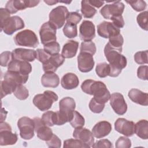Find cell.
Masks as SVG:
<instances>
[{
    "label": "cell",
    "instance_id": "cell-30",
    "mask_svg": "<svg viewBox=\"0 0 148 148\" xmlns=\"http://www.w3.org/2000/svg\"><path fill=\"white\" fill-rule=\"evenodd\" d=\"M81 12L85 18H92L97 13V10L91 6L88 1L83 0L81 2Z\"/></svg>",
    "mask_w": 148,
    "mask_h": 148
},
{
    "label": "cell",
    "instance_id": "cell-1",
    "mask_svg": "<svg viewBox=\"0 0 148 148\" xmlns=\"http://www.w3.org/2000/svg\"><path fill=\"white\" fill-rule=\"evenodd\" d=\"M121 51L111 47L108 43L104 48V54L107 61L109 63L110 77L118 76L123 69L127 66V59Z\"/></svg>",
    "mask_w": 148,
    "mask_h": 148
},
{
    "label": "cell",
    "instance_id": "cell-11",
    "mask_svg": "<svg viewBox=\"0 0 148 148\" xmlns=\"http://www.w3.org/2000/svg\"><path fill=\"white\" fill-rule=\"evenodd\" d=\"M39 2L40 1L10 0L7 2L5 8L10 14H14L18 10H24L27 8L35 7Z\"/></svg>",
    "mask_w": 148,
    "mask_h": 148
},
{
    "label": "cell",
    "instance_id": "cell-28",
    "mask_svg": "<svg viewBox=\"0 0 148 148\" xmlns=\"http://www.w3.org/2000/svg\"><path fill=\"white\" fill-rule=\"evenodd\" d=\"M79 47V42L71 40L68 41L62 47L61 55L65 58H71L74 57Z\"/></svg>",
    "mask_w": 148,
    "mask_h": 148
},
{
    "label": "cell",
    "instance_id": "cell-26",
    "mask_svg": "<svg viewBox=\"0 0 148 148\" xmlns=\"http://www.w3.org/2000/svg\"><path fill=\"white\" fill-rule=\"evenodd\" d=\"M79 83V79L73 73H66L61 80V86L66 90L74 89L78 86Z\"/></svg>",
    "mask_w": 148,
    "mask_h": 148
},
{
    "label": "cell",
    "instance_id": "cell-49",
    "mask_svg": "<svg viewBox=\"0 0 148 148\" xmlns=\"http://www.w3.org/2000/svg\"><path fill=\"white\" fill-rule=\"evenodd\" d=\"M36 58L42 64L46 62L50 57V55L45 51L44 49H38L36 50Z\"/></svg>",
    "mask_w": 148,
    "mask_h": 148
},
{
    "label": "cell",
    "instance_id": "cell-7",
    "mask_svg": "<svg viewBox=\"0 0 148 148\" xmlns=\"http://www.w3.org/2000/svg\"><path fill=\"white\" fill-rule=\"evenodd\" d=\"M125 5L120 1H114L110 4H106L100 10V13L106 19L111 20L113 17L121 16Z\"/></svg>",
    "mask_w": 148,
    "mask_h": 148
},
{
    "label": "cell",
    "instance_id": "cell-47",
    "mask_svg": "<svg viewBox=\"0 0 148 148\" xmlns=\"http://www.w3.org/2000/svg\"><path fill=\"white\" fill-rule=\"evenodd\" d=\"M82 15L76 12H69L66 17V22L77 25L82 20Z\"/></svg>",
    "mask_w": 148,
    "mask_h": 148
},
{
    "label": "cell",
    "instance_id": "cell-25",
    "mask_svg": "<svg viewBox=\"0 0 148 148\" xmlns=\"http://www.w3.org/2000/svg\"><path fill=\"white\" fill-rule=\"evenodd\" d=\"M28 79V75H23L17 72L8 71L4 75L3 80L17 86L25 83Z\"/></svg>",
    "mask_w": 148,
    "mask_h": 148
},
{
    "label": "cell",
    "instance_id": "cell-39",
    "mask_svg": "<svg viewBox=\"0 0 148 148\" xmlns=\"http://www.w3.org/2000/svg\"><path fill=\"white\" fill-rule=\"evenodd\" d=\"M43 47L45 51L50 56L58 54L59 51H60V45L56 41L47 43L44 45Z\"/></svg>",
    "mask_w": 148,
    "mask_h": 148
},
{
    "label": "cell",
    "instance_id": "cell-22",
    "mask_svg": "<svg viewBox=\"0 0 148 148\" xmlns=\"http://www.w3.org/2000/svg\"><path fill=\"white\" fill-rule=\"evenodd\" d=\"M76 108L75 100L69 97H65L61 99L59 102L60 111L67 116L69 122L71 121L73 112Z\"/></svg>",
    "mask_w": 148,
    "mask_h": 148
},
{
    "label": "cell",
    "instance_id": "cell-2",
    "mask_svg": "<svg viewBox=\"0 0 148 148\" xmlns=\"http://www.w3.org/2000/svg\"><path fill=\"white\" fill-rule=\"evenodd\" d=\"M82 91L86 94L92 95L98 102L105 103L110 97V94L106 86L102 82L91 79L85 80L81 85Z\"/></svg>",
    "mask_w": 148,
    "mask_h": 148
},
{
    "label": "cell",
    "instance_id": "cell-46",
    "mask_svg": "<svg viewBox=\"0 0 148 148\" xmlns=\"http://www.w3.org/2000/svg\"><path fill=\"white\" fill-rule=\"evenodd\" d=\"M116 148H130L131 146V140L125 136H120L115 143Z\"/></svg>",
    "mask_w": 148,
    "mask_h": 148
},
{
    "label": "cell",
    "instance_id": "cell-3",
    "mask_svg": "<svg viewBox=\"0 0 148 148\" xmlns=\"http://www.w3.org/2000/svg\"><path fill=\"white\" fill-rule=\"evenodd\" d=\"M58 95L50 90L45 91L43 94L34 96L33 103L41 111H46L51 108L53 103L58 100Z\"/></svg>",
    "mask_w": 148,
    "mask_h": 148
},
{
    "label": "cell",
    "instance_id": "cell-50",
    "mask_svg": "<svg viewBox=\"0 0 148 148\" xmlns=\"http://www.w3.org/2000/svg\"><path fill=\"white\" fill-rule=\"evenodd\" d=\"M92 147L94 148H100V147L112 148L113 146L112 142L110 140L106 139H101L97 141L95 143L93 144Z\"/></svg>",
    "mask_w": 148,
    "mask_h": 148
},
{
    "label": "cell",
    "instance_id": "cell-38",
    "mask_svg": "<svg viewBox=\"0 0 148 148\" xmlns=\"http://www.w3.org/2000/svg\"><path fill=\"white\" fill-rule=\"evenodd\" d=\"M63 147H80V148H89L87 145L83 143L80 140L77 139H69L64 140Z\"/></svg>",
    "mask_w": 148,
    "mask_h": 148
},
{
    "label": "cell",
    "instance_id": "cell-20",
    "mask_svg": "<svg viewBox=\"0 0 148 148\" xmlns=\"http://www.w3.org/2000/svg\"><path fill=\"white\" fill-rule=\"evenodd\" d=\"M64 61L65 58L61 54L58 53L52 55L46 62L43 64V69L45 72H55Z\"/></svg>",
    "mask_w": 148,
    "mask_h": 148
},
{
    "label": "cell",
    "instance_id": "cell-23",
    "mask_svg": "<svg viewBox=\"0 0 148 148\" xmlns=\"http://www.w3.org/2000/svg\"><path fill=\"white\" fill-rule=\"evenodd\" d=\"M111 131V124L106 121H101L94 126L92 129V133L95 138H102L108 135Z\"/></svg>",
    "mask_w": 148,
    "mask_h": 148
},
{
    "label": "cell",
    "instance_id": "cell-55",
    "mask_svg": "<svg viewBox=\"0 0 148 148\" xmlns=\"http://www.w3.org/2000/svg\"><path fill=\"white\" fill-rule=\"evenodd\" d=\"M44 2L47 3L49 5H53L55 3L58 2L59 1H44Z\"/></svg>",
    "mask_w": 148,
    "mask_h": 148
},
{
    "label": "cell",
    "instance_id": "cell-12",
    "mask_svg": "<svg viewBox=\"0 0 148 148\" xmlns=\"http://www.w3.org/2000/svg\"><path fill=\"white\" fill-rule=\"evenodd\" d=\"M110 104L114 112L119 115L124 114L127 110V105L124 97L119 92H114L110 95Z\"/></svg>",
    "mask_w": 148,
    "mask_h": 148
},
{
    "label": "cell",
    "instance_id": "cell-4",
    "mask_svg": "<svg viewBox=\"0 0 148 148\" xmlns=\"http://www.w3.org/2000/svg\"><path fill=\"white\" fill-rule=\"evenodd\" d=\"M16 45L21 46L36 47L39 45V40L35 33L30 29H24L17 34L14 37Z\"/></svg>",
    "mask_w": 148,
    "mask_h": 148
},
{
    "label": "cell",
    "instance_id": "cell-27",
    "mask_svg": "<svg viewBox=\"0 0 148 148\" xmlns=\"http://www.w3.org/2000/svg\"><path fill=\"white\" fill-rule=\"evenodd\" d=\"M41 83L43 87L56 88L60 83V78L54 72H45L41 77Z\"/></svg>",
    "mask_w": 148,
    "mask_h": 148
},
{
    "label": "cell",
    "instance_id": "cell-42",
    "mask_svg": "<svg viewBox=\"0 0 148 148\" xmlns=\"http://www.w3.org/2000/svg\"><path fill=\"white\" fill-rule=\"evenodd\" d=\"M105 107V103H102L96 101L94 98L89 103V108L91 112L95 113H99L102 112Z\"/></svg>",
    "mask_w": 148,
    "mask_h": 148
},
{
    "label": "cell",
    "instance_id": "cell-14",
    "mask_svg": "<svg viewBox=\"0 0 148 148\" xmlns=\"http://www.w3.org/2000/svg\"><path fill=\"white\" fill-rule=\"evenodd\" d=\"M79 36L84 42L91 41L95 36V28L93 23L84 20L79 27Z\"/></svg>",
    "mask_w": 148,
    "mask_h": 148
},
{
    "label": "cell",
    "instance_id": "cell-43",
    "mask_svg": "<svg viewBox=\"0 0 148 148\" xmlns=\"http://www.w3.org/2000/svg\"><path fill=\"white\" fill-rule=\"evenodd\" d=\"M13 60L12 52L8 51L2 52L0 55L1 65L2 66H8L10 62Z\"/></svg>",
    "mask_w": 148,
    "mask_h": 148
},
{
    "label": "cell",
    "instance_id": "cell-17",
    "mask_svg": "<svg viewBox=\"0 0 148 148\" xmlns=\"http://www.w3.org/2000/svg\"><path fill=\"white\" fill-rule=\"evenodd\" d=\"M94 66V61L91 54L80 52L77 56V66L79 71L83 73L91 71Z\"/></svg>",
    "mask_w": 148,
    "mask_h": 148
},
{
    "label": "cell",
    "instance_id": "cell-10",
    "mask_svg": "<svg viewBox=\"0 0 148 148\" xmlns=\"http://www.w3.org/2000/svg\"><path fill=\"white\" fill-rule=\"evenodd\" d=\"M39 35L41 42L43 45L55 42L57 40L56 28L49 21L46 22L39 29Z\"/></svg>",
    "mask_w": 148,
    "mask_h": 148
},
{
    "label": "cell",
    "instance_id": "cell-13",
    "mask_svg": "<svg viewBox=\"0 0 148 148\" xmlns=\"http://www.w3.org/2000/svg\"><path fill=\"white\" fill-rule=\"evenodd\" d=\"M114 128L125 136H132L135 133V123L124 118H119L114 123Z\"/></svg>",
    "mask_w": 148,
    "mask_h": 148
},
{
    "label": "cell",
    "instance_id": "cell-51",
    "mask_svg": "<svg viewBox=\"0 0 148 148\" xmlns=\"http://www.w3.org/2000/svg\"><path fill=\"white\" fill-rule=\"evenodd\" d=\"M147 69L148 66L147 65L139 66L137 70V76L142 80H147Z\"/></svg>",
    "mask_w": 148,
    "mask_h": 148
},
{
    "label": "cell",
    "instance_id": "cell-9",
    "mask_svg": "<svg viewBox=\"0 0 148 148\" xmlns=\"http://www.w3.org/2000/svg\"><path fill=\"white\" fill-rule=\"evenodd\" d=\"M1 29L9 35H12L15 31L23 28L25 26L24 21L17 16H13L6 19L3 23L1 24Z\"/></svg>",
    "mask_w": 148,
    "mask_h": 148
},
{
    "label": "cell",
    "instance_id": "cell-21",
    "mask_svg": "<svg viewBox=\"0 0 148 148\" xmlns=\"http://www.w3.org/2000/svg\"><path fill=\"white\" fill-rule=\"evenodd\" d=\"M13 57L14 60L32 62L36 58V52L32 49L17 48L12 51Z\"/></svg>",
    "mask_w": 148,
    "mask_h": 148
},
{
    "label": "cell",
    "instance_id": "cell-24",
    "mask_svg": "<svg viewBox=\"0 0 148 148\" xmlns=\"http://www.w3.org/2000/svg\"><path fill=\"white\" fill-rule=\"evenodd\" d=\"M130 99L134 102L143 106L148 105V94L137 88L131 89L128 94Z\"/></svg>",
    "mask_w": 148,
    "mask_h": 148
},
{
    "label": "cell",
    "instance_id": "cell-6",
    "mask_svg": "<svg viewBox=\"0 0 148 148\" xmlns=\"http://www.w3.org/2000/svg\"><path fill=\"white\" fill-rule=\"evenodd\" d=\"M20 136L25 140H29L34 136V121L28 117H22L17 121Z\"/></svg>",
    "mask_w": 148,
    "mask_h": 148
},
{
    "label": "cell",
    "instance_id": "cell-48",
    "mask_svg": "<svg viewBox=\"0 0 148 148\" xmlns=\"http://www.w3.org/2000/svg\"><path fill=\"white\" fill-rule=\"evenodd\" d=\"M46 143L49 147L60 148L61 146V141L60 139L55 134H53L51 138L46 141Z\"/></svg>",
    "mask_w": 148,
    "mask_h": 148
},
{
    "label": "cell",
    "instance_id": "cell-52",
    "mask_svg": "<svg viewBox=\"0 0 148 148\" xmlns=\"http://www.w3.org/2000/svg\"><path fill=\"white\" fill-rule=\"evenodd\" d=\"M111 20L112 21V23L119 28H123L124 25V21L122 15L114 17L111 19Z\"/></svg>",
    "mask_w": 148,
    "mask_h": 148
},
{
    "label": "cell",
    "instance_id": "cell-15",
    "mask_svg": "<svg viewBox=\"0 0 148 148\" xmlns=\"http://www.w3.org/2000/svg\"><path fill=\"white\" fill-rule=\"evenodd\" d=\"M97 32L102 38H109L120 34V29L112 23L103 21L97 25Z\"/></svg>",
    "mask_w": 148,
    "mask_h": 148
},
{
    "label": "cell",
    "instance_id": "cell-37",
    "mask_svg": "<svg viewBox=\"0 0 148 148\" xmlns=\"http://www.w3.org/2000/svg\"><path fill=\"white\" fill-rule=\"evenodd\" d=\"M96 50L95 43L91 41L82 42L81 43L80 52L87 53L93 56L96 53Z\"/></svg>",
    "mask_w": 148,
    "mask_h": 148
},
{
    "label": "cell",
    "instance_id": "cell-41",
    "mask_svg": "<svg viewBox=\"0 0 148 148\" xmlns=\"http://www.w3.org/2000/svg\"><path fill=\"white\" fill-rule=\"evenodd\" d=\"M147 11L139 13L136 17V21L138 25L140 27L145 30L147 31L148 27H147Z\"/></svg>",
    "mask_w": 148,
    "mask_h": 148
},
{
    "label": "cell",
    "instance_id": "cell-16",
    "mask_svg": "<svg viewBox=\"0 0 148 148\" xmlns=\"http://www.w3.org/2000/svg\"><path fill=\"white\" fill-rule=\"evenodd\" d=\"M35 131L37 136L41 140L47 141L52 136L53 133L49 127L46 125L43 122L42 119L35 117L34 119Z\"/></svg>",
    "mask_w": 148,
    "mask_h": 148
},
{
    "label": "cell",
    "instance_id": "cell-36",
    "mask_svg": "<svg viewBox=\"0 0 148 148\" xmlns=\"http://www.w3.org/2000/svg\"><path fill=\"white\" fill-rule=\"evenodd\" d=\"M15 97L20 100H25L29 96V92L27 88L23 86V84H20L16 86L13 92Z\"/></svg>",
    "mask_w": 148,
    "mask_h": 148
},
{
    "label": "cell",
    "instance_id": "cell-53",
    "mask_svg": "<svg viewBox=\"0 0 148 148\" xmlns=\"http://www.w3.org/2000/svg\"><path fill=\"white\" fill-rule=\"evenodd\" d=\"M10 17V12L5 8L0 9V18H1V24L3 23L6 19Z\"/></svg>",
    "mask_w": 148,
    "mask_h": 148
},
{
    "label": "cell",
    "instance_id": "cell-44",
    "mask_svg": "<svg viewBox=\"0 0 148 148\" xmlns=\"http://www.w3.org/2000/svg\"><path fill=\"white\" fill-rule=\"evenodd\" d=\"M126 2L136 12H141L146 8V3L142 0L137 1H126Z\"/></svg>",
    "mask_w": 148,
    "mask_h": 148
},
{
    "label": "cell",
    "instance_id": "cell-8",
    "mask_svg": "<svg viewBox=\"0 0 148 148\" xmlns=\"http://www.w3.org/2000/svg\"><path fill=\"white\" fill-rule=\"evenodd\" d=\"M16 133L12 132L10 125L6 122L0 124V145L6 146L14 145L17 141Z\"/></svg>",
    "mask_w": 148,
    "mask_h": 148
},
{
    "label": "cell",
    "instance_id": "cell-54",
    "mask_svg": "<svg viewBox=\"0 0 148 148\" xmlns=\"http://www.w3.org/2000/svg\"><path fill=\"white\" fill-rule=\"evenodd\" d=\"M88 1L91 6L97 8H99L100 7H101L105 3L104 1H92V0H88Z\"/></svg>",
    "mask_w": 148,
    "mask_h": 148
},
{
    "label": "cell",
    "instance_id": "cell-32",
    "mask_svg": "<svg viewBox=\"0 0 148 148\" xmlns=\"http://www.w3.org/2000/svg\"><path fill=\"white\" fill-rule=\"evenodd\" d=\"M69 123L72 127L77 128L83 127L84 125L85 120L84 118L80 113L76 110H74L73 112L72 117Z\"/></svg>",
    "mask_w": 148,
    "mask_h": 148
},
{
    "label": "cell",
    "instance_id": "cell-31",
    "mask_svg": "<svg viewBox=\"0 0 148 148\" xmlns=\"http://www.w3.org/2000/svg\"><path fill=\"white\" fill-rule=\"evenodd\" d=\"M124 43V39L121 34L111 36L109 38L108 43L113 48L122 51V46Z\"/></svg>",
    "mask_w": 148,
    "mask_h": 148
},
{
    "label": "cell",
    "instance_id": "cell-33",
    "mask_svg": "<svg viewBox=\"0 0 148 148\" xmlns=\"http://www.w3.org/2000/svg\"><path fill=\"white\" fill-rule=\"evenodd\" d=\"M63 32L64 35L68 38H73L77 35V25L67 23L63 28Z\"/></svg>",
    "mask_w": 148,
    "mask_h": 148
},
{
    "label": "cell",
    "instance_id": "cell-35",
    "mask_svg": "<svg viewBox=\"0 0 148 148\" xmlns=\"http://www.w3.org/2000/svg\"><path fill=\"white\" fill-rule=\"evenodd\" d=\"M16 86L13 84L3 80L1 81V98H3L5 96L13 93Z\"/></svg>",
    "mask_w": 148,
    "mask_h": 148
},
{
    "label": "cell",
    "instance_id": "cell-29",
    "mask_svg": "<svg viewBox=\"0 0 148 148\" xmlns=\"http://www.w3.org/2000/svg\"><path fill=\"white\" fill-rule=\"evenodd\" d=\"M135 133L139 138L147 139L148 121L146 120H140L135 124Z\"/></svg>",
    "mask_w": 148,
    "mask_h": 148
},
{
    "label": "cell",
    "instance_id": "cell-18",
    "mask_svg": "<svg viewBox=\"0 0 148 148\" xmlns=\"http://www.w3.org/2000/svg\"><path fill=\"white\" fill-rule=\"evenodd\" d=\"M73 136L79 139L83 143L87 145L90 147H92L94 143V135L92 133L86 128L80 127L75 128L73 132Z\"/></svg>",
    "mask_w": 148,
    "mask_h": 148
},
{
    "label": "cell",
    "instance_id": "cell-5",
    "mask_svg": "<svg viewBox=\"0 0 148 148\" xmlns=\"http://www.w3.org/2000/svg\"><path fill=\"white\" fill-rule=\"evenodd\" d=\"M69 12L66 7L58 6L49 13V22L56 28L60 29L65 24Z\"/></svg>",
    "mask_w": 148,
    "mask_h": 148
},
{
    "label": "cell",
    "instance_id": "cell-45",
    "mask_svg": "<svg viewBox=\"0 0 148 148\" xmlns=\"http://www.w3.org/2000/svg\"><path fill=\"white\" fill-rule=\"evenodd\" d=\"M147 50L136 52L134 55V60L138 64H147Z\"/></svg>",
    "mask_w": 148,
    "mask_h": 148
},
{
    "label": "cell",
    "instance_id": "cell-34",
    "mask_svg": "<svg viewBox=\"0 0 148 148\" xmlns=\"http://www.w3.org/2000/svg\"><path fill=\"white\" fill-rule=\"evenodd\" d=\"M95 72L97 75L101 78L109 76L110 73L109 64L105 62L98 63L96 66Z\"/></svg>",
    "mask_w": 148,
    "mask_h": 148
},
{
    "label": "cell",
    "instance_id": "cell-40",
    "mask_svg": "<svg viewBox=\"0 0 148 148\" xmlns=\"http://www.w3.org/2000/svg\"><path fill=\"white\" fill-rule=\"evenodd\" d=\"M55 112L53 111H47L45 112L42 116V120L44 124L48 127H52L54 124Z\"/></svg>",
    "mask_w": 148,
    "mask_h": 148
},
{
    "label": "cell",
    "instance_id": "cell-19",
    "mask_svg": "<svg viewBox=\"0 0 148 148\" xmlns=\"http://www.w3.org/2000/svg\"><path fill=\"white\" fill-rule=\"evenodd\" d=\"M8 71L17 72L23 75H28L32 71V66L27 61L13 59L9 64Z\"/></svg>",
    "mask_w": 148,
    "mask_h": 148
}]
</instances>
